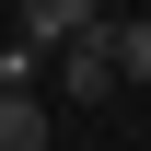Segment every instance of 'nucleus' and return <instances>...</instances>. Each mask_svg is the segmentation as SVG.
<instances>
[{
    "label": "nucleus",
    "mask_w": 151,
    "mask_h": 151,
    "mask_svg": "<svg viewBox=\"0 0 151 151\" xmlns=\"http://www.w3.org/2000/svg\"><path fill=\"white\" fill-rule=\"evenodd\" d=\"M12 35L47 58V47H70V35H105V0H23V12H12Z\"/></svg>",
    "instance_id": "1"
},
{
    "label": "nucleus",
    "mask_w": 151,
    "mask_h": 151,
    "mask_svg": "<svg viewBox=\"0 0 151 151\" xmlns=\"http://www.w3.org/2000/svg\"><path fill=\"white\" fill-rule=\"evenodd\" d=\"M58 81H70L81 105H105L116 81H128V70H116V23H105V35H70V47H58Z\"/></svg>",
    "instance_id": "2"
},
{
    "label": "nucleus",
    "mask_w": 151,
    "mask_h": 151,
    "mask_svg": "<svg viewBox=\"0 0 151 151\" xmlns=\"http://www.w3.org/2000/svg\"><path fill=\"white\" fill-rule=\"evenodd\" d=\"M0 151H47V105L35 93H0Z\"/></svg>",
    "instance_id": "3"
},
{
    "label": "nucleus",
    "mask_w": 151,
    "mask_h": 151,
    "mask_svg": "<svg viewBox=\"0 0 151 151\" xmlns=\"http://www.w3.org/2000/svg\"><path fill=\"white\" fill-rule=\"evenodd\" d=\"M116 70H128V81H151V12H128V23H116Z\"/></svg>",
    "instance_id": "4"
},
{
    "label": "nucleus",
    "mask_w": 151,
    "mask_h": 151,
    "mask_svg": "<svg viewBox=\"0 0 151 151\" xmlns=\"http://www.w3.org/2000/svg\"><path fill=\"white\" fill-rule=\"evenodd\" d=\"M0 12H23V0H0Z\"/></svg>",
    "instance_id": "5"
}]
</instances>
